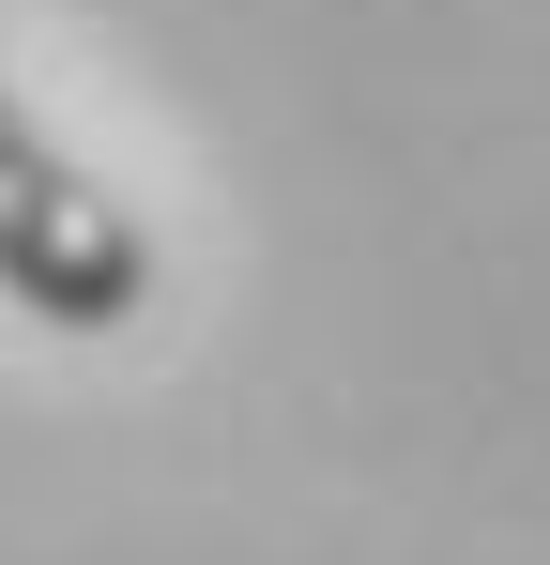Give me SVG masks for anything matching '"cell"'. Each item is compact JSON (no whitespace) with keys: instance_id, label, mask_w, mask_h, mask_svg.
Masks as SVG:
<instances>
[{"instance_id":"6da1fadb","label":"cell","mask_w":550,"mask_h":565,"mask_svg":"<svg viewBox=\"0 0 550 565\" xmlns=\"http://www.w3.org/2000/svg\"><path fill=\"white\" fill-rule=\"evenodd\" d=\"M0 306L46 321V337L154 321V230H138V199H107V169H77L15 77H0Z\"/></svg>"}]
</instances>
